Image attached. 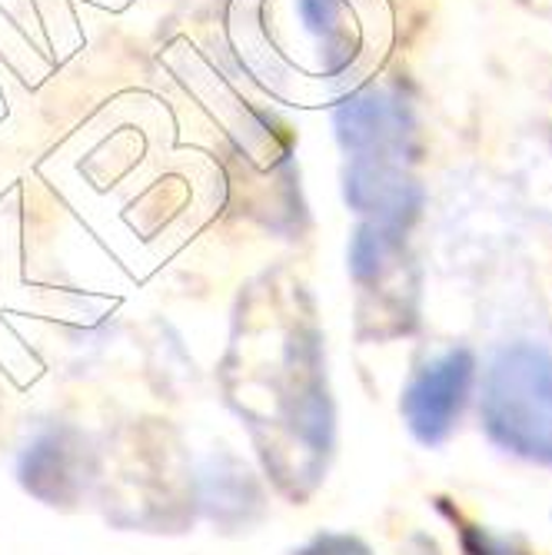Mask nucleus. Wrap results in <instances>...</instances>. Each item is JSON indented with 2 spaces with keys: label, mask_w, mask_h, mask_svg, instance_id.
I'll use <instances>...</instances> for the list:
<instances>
[{
  "label": "nucleus",
  "mask_w": 552,
  "mask_h": 555,
  "mask_svg": "<svg viewBox=\"0 0 552 555\" xmlns=\"http://www.w3.org/2000/svg\"><path fill=\"white\" fill-rule=\"evenodd\" d=\"M479 420L496 449L552 469V346H499L483 373Z\"/></svg>",
  "instance_id": "f257e3e1"
},
{
  "label": "nucleus",
  "mask_w": 552,
  "mask_h": 555,
  "mask_svg": "<svg viewBox=\"0 0 552 555\" xmlns=\"http://www.w3.org/2000/svg\"><path fill=\"white\" fill-rule=\"evenodd\" d=\"M473 386L476 357L466 346L446 349L436 360L420 366L416 376L407 383L403 399H399V413L407 420L410 436L426 449L442 446L463 420Z\"/></svg>",
  "instance_id": "f03ea898"
},
{
  "label": "nucleus",
  "mask_w": 552,
  "mask_h": 555,
  "mask_svg": "<svg viewBox=\"0 0 552 555\" xmlns=\"http://www.w3.org/2000/svg\"><path fill=\"white\" fill-rule=\"evenodd\" d=\"M336 133L354 160L407 167L413 146V114L399 96L386 90H367L336 111Z\"/></svg>",
  "instance_id": "7ed1b4c3"
},
{
  "label": "nucleus",
  "mask_w": 552,
  "mask_h": 555,
  "mask_svg": "<svg viewBox=\"0 0 552 555\" xmlns=\"http://www.w3.org/2000/svg\"><path fill=\"white\" fill-rule=\"evenodd\" d=\"M293 14L299 17L304 37L313 40V50L320 54V74L336 77L349 70L360 40L349 24L346 0H293Z\"/></svg>",
  "instance_id": "20e7f679"
},
{
  "label": "nucleus",
  "mask_w": 552,
  "mask_h": 555,
  "mask_svg": "<svg viewBox=\"0 0 552 555\" xmlns=\"http://www.w3.org/2000/svg\"><path fill=\"white\" fill-rule=\"evenodd\" d=\"M466 555H529V548L513 535H492L479 526H463Z\"/></svg>",
  "instance_id": "39448f33"
},
{
  "label": "nucleus",
  "mask_w": 552,
  "mask_h": 555,
  "mask_svg": "<svg viewBox=\"0 0 552 555\" xmlns=\"http://www.w3.org/2000/svg\"><path fill=\"white\" fill-rule=\"evenodd\" d=\"M296 555H373L370 545L357 535H336V532H326V535H317L307 548H299Z\"/></svg>",
  "instance_id": "423d86ee"
}]
</instances>
